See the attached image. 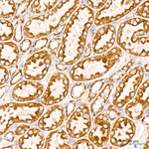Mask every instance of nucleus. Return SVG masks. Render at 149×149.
<instances>
[{"label": "nucleus", "instance_id": "nucleus-1", "mask_svg": "<svg viewBox=\"0 0 149 149\" xmlns=\"http://www.w3.org/2000/svg\"><path fill=\"white\" fill-rule=\"evenodd\" d=\"M95 12L86 4H81L65 26L62 44L57 53L58 63L74 66L85 53L88 31L93 24Z\"/></svg>", "mask_w": 149, "mask_h": 149}, {"label": "nucleus", "instance_id": "nucleus-2", "mask_svg": "<svg viewBox=\"0 0 149 149\" xmlns=\"http://www.w3.org/2000/svg\"><path fill=\"white\" fill-rule=\"evenodd\" d=\"M80 3L79 0H63L48 13L30 18L24 24V36L28 39H39L51 35L60 25H65L67 19L73 15Z\"/></svg>", "mask_w": 149, "mask_h": 149}, {"label": "nucleus", "instance_id": "nucleus-3", "mask_svg": "<svg viewBox=\"0 0 149 149\" xmlns=\"http://www.w3.org/2000/svg\"><path fill=\"white\" fill-rule=\"evenodd\" d=\"M149 20L138 17L126 19L116 32V43L122 51L135 57H148Z\"/></svg>", "mask_w": 149, "mask_h": 149}, {"label": "nucleus", "instance_id": "nucleus-4", "mask_svg": "<svg viewBox=\"0 0 149 149\" xmlns=\"http://www.w3.org/2000/svg\"><path fill=\"white\" fill-rule=\"evenodd\" d=\"M122 55L119 47H114L109 52L79 61L70 70V78L74 81H90L104 76L118 62Z\"/></svg>", "mask_w": 149, "mask_h": 149}, {"label": "nucleus", "instance_id": "nucleus-5", "mask_svg": "<svg viewBox=\"0 0 149 149\" xmlns=\"http://www.w3.org/2000/svg\"><path fill=\"white\" fill-rule=\"evenodd\" d=\"M44 104L40 102H8L0 107V134L3 136L15 123H34L44 113Z\"/></svg>", "mask_w": 149, "mask_h": 149}, {"label": "nucleus", "instance_id": "nucleus-6", "mask_svg": "<svg viewBox=\"0 0 149 149\" xmlns=\"http://www.w3.org/2000/svg\"><path fill=\"white\" fill-rule=\"evenodd\" d=\"M143 78L144 70L142 67L135 66L129 70L115 88L112 97V104L118 109L125 107L126 103L134 97Z\"/></svg>", "mask_w": 149, "mask_h": 149}, {"label": "nucleus", "instance_id": "nucleus-7", "mask_svg": "<svg viewBox=\"0 0 149 149\" xmlns=\"http://www.w3.org/2000/svg\"><path fill=\"white\" fill-rule=\"evenodd\" d=\"M141 1L139 0H110L107 1V5L102 7L95 15L93 24L97 27L117 21L123 18L127 14L137 7Z\"/></svg>", "mask_w": 149, "mask_h": 149}, {"label": "nucleus", "instance_id": "nucleus-8", "mask_svg": "<svg viewBox=\"0 0 149 149\" xmlns=\"http://www.w3.org/2000/svg\"><path fill=\"white\" fill-rule=\"evenodd\" d=\"M70 91V80L62 72L54 73L48 81L47 88L41 97V103L46 107L58 104L66 98Z\"/></svg>", "mask_w": 149, "mask_h": 149}, {"label": "nucleus", "instance_id": "nucleus-9", "mask_svg": "<svg viewBox=\"0 0 149 149\" xmlns=\"http://www.w3.org/2000/svg\"><path fill=\"white\" fill-rule=\"evenodd\" d=\"M53 56L47 50L33 53L23 66L24 78L36 81L43 80L51 68Z\"/></svg>", "mask_w": 149, "mask_h": 149}, {"label": "nucleus", "instance_id": "nucleus-10", "mask_svg": "<svg viewBox=\"0 0 149 149\" xmlns=\"http://www.w3.org/2000/svg\"><path fill=\"white\" fill-rule=\"evenodd\" d=\"M92 113L88 103L81 102L69 116L66 130L73 139L84 137L88 133L92 126Z\"/></svg>", "mask_w": 149, "mask_h": 149}, {"label": "nucleus", "instance_id": "nucleus-11", "mask_svg": "<svg viewBox=\"0 0 149 149\" xmlns=\"http://www.w3.org/2000/svg\"><path fill=\"white\" fill-rule=\"evenodd\" d=\"M135 131L136 126L132 119L119 116L115 119L112 128H110L109 141L114 147H124L133 139Z\"/></svg>", "mask_w": 149, "mask_h": 149}, {"label": "nucleus", "instance_id": "nucleus-12", "mask_svg": "<svg viewBox=\"0 0 149 149\" xmlns=\"http://www.w3.org/2000/svg\"><path fill=\"white\" fill-rule=\"evenodd\" d=\"M149 107V80L141 83L134 97L125 104V114L132 120L141 119Z\"/></svg>", "mask_w": 149, "mask_h": 149}, {"label": "nucleus", "instance_id": "nucleus-13", "mask_svg": "<svg viewBox=\"0 0 149 149\" xmlns=\"http://www.w3.org/2000/svg\"><path fill=\"white\" fill-rule=\"evenodd\" d=\"M44 85L36 81L24 80L13 86L11 97L15 102H29L36 100L44 93Z\"/></svg>", "mask_w": 149, "mask_h": 149}, {"label": "nucleus", "instance_id": "nucleus-14", "mask_svg": "<svg viewBox=\"0 0 149 149\" xmlns=\"http://www.w3.org/2000/svg\"><path fill=\"white\" fill-rule=\"evenodd\" d=\"M116 42V28L112 24L100 26L92 41V51L97 55L109 52Z\"/></svg>", "mask_w": 149, "mask_h": 149}, {"label": "nucleus", "instance_id": "nucleus-15", "mask_svg": "<svg viewBox=\"0 0 149 149\" xmlns=\"http://www.w3.org/2000/svg\"><path fill=\"white\" fill-rule=\"evenodd\" d=\"M111 125L110 120L105 113H98L95 116L92 126L88 131V139L97 147H102L109 140V132Z\"/></svg>", "mask_w": 149, "mask_h": 149}, {"label": "nucleus", "instance_id": "nucleus-16", "mask_svg": "<svg viewBox=\"0 0 149 149\" xmlns=\"http://www.w3.org/2000/svg\"><path fill=\"white\" fill-rule=\"evenodd\" d=\"M65 110L61 104H54L38 119L37 125L43 131H52L59 128L65 120Z\"/></svg>", "mask_w": 149, "mask_h": 149}, {"label": "nucleus", "instance_id": "nucleus-17", "mask_svg": "<svg viewBox=\"0 0 149 149\" xmlns=\"http://www.w3.org/2000/svg\"><path fill=\"white\" fill-rule=\"evenodd\" d=\"M45 140L46 138L39 127H32L20 136L17 144L19 148L42 149L45 147Z\"/></svg>", "mask_w": 149, "mask_h": 149}, {"label": "nucleus", "instance_id": "nucleus-18", "mask_svg": "<svg viewBox=\"0 0 149 149\" xmlns=\"http://www.w3.org/2000/svg\"><path fill=\"white\" fill-rule=\"evenodd\" d=\"M71 138L66 129H57L52 130L48 134L45 140L46 149H70L72 146L69 144V139Z\"/></svg>", "mask_w": 149, "mask_h": 149}, {"label": "nucleus", "instance_id": "nucleus-19", "mask_svg": "<svg viewBox=\"0 0 149 149\" xmlns=\"http://www.w3.org/2000/svg\"><path fill=\"white\" fill-rule=\"evenodd\" d=\"M1 67H11L19 61L20 48L13 42H1Z\"/></svg>", "mask_w": 149, "mask_h": 149}, {"label": "nucleus", "instance_id": "nucleus-20", "mask_svg": "<svg viewBox=\"0 0 149 149\" xmlns=\"http://www.w3.org/2000/svg\"><path fill=\"white\" fill-rule=\"evenodd\" d=\"M113 88V83H107V85L102 88L100 93L93 100V102L91 103V113L93 116L97 115L107 107V103L109 102V97L112 93Z\"/></svg>", "mask_w": 149, "mask_h": 149}, {"label": "nucleus", "instance_id": "nucleus-21", "mask_svg": "<svg viewBox=\"0 0 149 149\" xmlns=\"http://www.w3.org/2000/svg\"><path fill=\"white\" fill-rule=\"evenodd\" d=\"M60 1L58 0H47V1H42V0H36L33 1L30 6V13L32 14H39V15H44V14L48 13L54 9Z\"/></svg>", "mask_w": 149, "mask_h": 149}, {"label": "nucleus", "instance_id": "nucleus-22", "mask_svg": "<svg viewBox=\"0 0 149 149\" xmlns=\"http://www.w3.org/2000/svg\"><path fill=\"white\" fill-rule=\"evenodd\" d=\"M15 27L10 21L6 19H1L0 21V35H1V42H8L12 37H14Z\"/></svg>", "mask_w": 149, "mask_h": 149}, {"label": "nucleus", "instance_id": "nucleus-23", "mask_svg": "<svg viewBox=\"0 0 149 149\" xmlns=\"http://www.w3.org/2000/svg\"><path fill=\"white\" fill-rule=\"evenodd\" d=\"M1 4V19H9L14 18L17 12V7H16V2L7 0L0 2Z\"/></svg>", "mask_w": 149, "mask_h": 149}, {"label": "nucleus", "instance_id": "nucleus-24", "mask_svg": "<svg viewBox=\"0 0 149 149\" xmlns=\"http://www.w3.org/2000/svg\"><path fill=\"white\" fill-rule=\"evenodd\" d=\"M107 81V79H100L98 81H95L91 85L90 90H88V100H93L97 95L100 93V91L102 90V86H104V81Z\"/></svg>", "mask_w": 149, "mask_h": 149}, {"label": "nucleus", "instance_id": "nucleus-25", "mask_svg": "<svg viewBox=\"0 0 149 149\" xmlns=\"http://www.w3.org/2000/svg\"><path fill=\"white\" fill-rule=\"evenodd\" d=\"M86 92V86L83 81H78L74 84L71 90V97L73 100H78L83 97V95Z\"/></svg>", "mask_w": 149, "mask_h": 149}, {"label": "nucleus", "instance_id": "nucleus-26", "mask_svg": "<svg viewBox=\"0 0 149 149\" xmlns=\"http://www.w3.org/2000/svg\"><path fill=\"white\" fill-rule=\"evenodd\" d=\"M97 146L93 144L90 139H85V138H79L78 141H76L73 145L72 148L74 149H93Z\"/></svg>", "mask_w": 149, "mask_h": 149}, {"label": "nucleus", "instance_id": "nucleus-27", "mask_svg": "<svg viewBox=\"0 0 149 149\" xmlns=\"http://www.w3.org/2000/svg\"><path fill=\"white\" fill-rule=\"evenodd\" d=\"M148 5H149L148 1L141 2V3L136 7V11H135L136 15L139 16V17H142V19H147L148 20V18H149Z\"/></svg>", "mask_w": 149, "mask_h": 149}, {"label": "nucleus", "instance_id": "nucleus-28", "mask_svg": "<svg viewBox=\"0 0 149 149\" xmlns=\"http://www.w3.org/2000/svg\"><path fill=\"white\" fill-rule=\"evenodd\" d=\"M15 2L16 3H19L18 8H17V12H16V15H15V17H14L15 20H17V19L22 17L24 14L27 12V9H28L29 5H31L33 1H19V2L15 1Z\"/></svg>", "mask_w": 149, "mask_h": 149}, {"label": "nucleus", "instance_id": "nucleus-29", "mask_svg": "<svg viewBox=\"0 0 149 149\" xmlns=\"http://www.w3.org/2000/svg\"><path fill=\"white\" fill-rule=\"evenodd\" d=\"M25 21L24 18H20V20L17 21L15 26V32H14V40L16 42H22V38H23V23Z\"/></svg>", "mask_w": 149, "mask_h": 149}, {"label": "nucleus", "instance_id": "nucleus-30", "mask_svg": "<svg viewBox=\"0 0 149 149\" xmlns=\"http://www.w3.org/2000/svg\"><path fill=\"white\" fill-rule=\"evenodd\" d=\"M107 117H109V120H115L116 118H118L119 116H120L121 112L119 111V109H117V107H115L113 104H109V107H107Z\"/></svg>", "mask_w": 149, "mask_h": 149}, {"label": "nucleus", "instance_id": "nucleus-31", "mask_svg": "<svg viewBox=\"0 0 149 149\" xmlns=\"http://www.w3.org/2000/svg\"><path fill=\"white\" fill-rule=\"evenodd\" d=\"M48 42H49V40H48L47 37H44V38H39V39H37V41L34 43V44L32 45V52H39V51H42L43 48H45L48 45Z\"/></svg>", "mask_w": 149, "mask_h": 149}, {"label": "nucleus", "instance_id": "nucleus-32", "mask_svg": "<svg viewBox=\"0 0 149 149\" xmlns=\"http://www.w3.org/2000/svg\"><path fill=\"white\" fill-rule=\"evenodd\" d=\"M62 44V40H60L59 38H54V39L50 40L49 43H48V48H49V51H51L52 54H55V53H58L60 47H61Z\"/></svg>", "mask_w": 149, "mask_h": 149}, {"label": "nucleus", "instance_id": "nucleus-33", "mask_svg": "<svg viewBox=\"0 0 149 149\" xmlns=\"http://www.w3.org/2000/svg\"><path fill=\"white\" fill-rule=\"evenodd\" d=\"M86 3H88L86 5H88L90 8H95V9H102V7H104L107 5V0H95V1H93V0H91V1H86Z\"/></svg>", "mask_w": 149, "mask_h": 149}, {"label": "nucleus", "instance_id": "nucleus-34", "mask_svg": "<svg viewBox=\"0 0 149 149\" xmlns=\"http://www.w3.org/2000/svg\"><path fill=\"white\" fill-rule=\"evenodd\" d=\"M0 74H1L0 84H1V86H2L8 81L9 77H10V72L6 69V67H0Z\"/></svg>", "mask_w": 149, "mask_h": 149}, {"label": "nucleus", "instance_id": "nucleus-35", "mask_svg": "<svg viewBox=\"0 0 149 149\" xmlns=\"http://www.w3.org/2000/svg\"><path fill=\"white\" fill-rule=\"evenodd\" d=\"M76 105H77V102L74 100H70V102L67 103L66 105V110H65V115H66V117H68L71 115L72 113L74 112V110L76 109Z\"/></svg>", "mask_w": 149, "mask_h": 149}, {"label": "nucleus", "instance_id": "nucleus-36", "mask_svg": "<svg viewBox=\"0 0 149 149\" xmlns=\"http://www.w3.org/2000/svg\"><path fill=\"white\" fill-rule=\"evenodd\" d=\"M29 128H30V126H29L27 123L19 124V125L15 128V130H14V133H15V135H17V136H21V135H23Z\"/></svg>", "mask_w": 149, "mask_h": 149}, {"label": "nucleus", "instance_id": "nucleus-37", "mask_svg": "<svg viewBox=\"0 0 149 149\" xmlns=\"http://www.w3.org/2000/svg\"><path fill=\"white\" fill-rule=\"evenodd\" d=\"M32 47V42H31V39H28V38H26V39L22 40V42L20 43V51L25 53L29 51V49Z\"/></svg>", "mask_w": 149, "mask_h": 149}, {"label": "nucleus", "instance_id": "nucleus-38", "mask_svg": "<svg viewBox=\"0 0 149 149\" xmlns=\"http://www.w3.org/2000/svg\"><path fill=\"white\" fill-rule=\"evenodd\" d=\"M22 71L21 70H19L17 73H15L13 74V77L11 78V81H10V85H16V84H18L19 81H21V79H22Z\"/></svg>", "mask_w": 149, "mask_h": 149}, {"label": "nucleus", "instance_id": "nucleus-39", "mask_svg": "<svg viewBox=\"0 0 149 149\" xmlns=\"http://www.w3.org/2000/svg\"><path fill=\"white\" fill-rule=\"evenodd\" d=\"M14 134H15V133H12V132H8V133H7V134H5V136H4V138H5L6 140L13 141V139H14Z\"/></svg>", "mask_w": 149, "mask_h": 149}, {"label": "nucleus", "instance_id": "nucleus-40", "mask_svg": "<svg viewBox=\"0 0 149 149\" xmlns=\"http://www.w3.org/2000/svg\"><path fill=\"white\" fill-rule=\"evenodd\" d=\"M142 117H143V119H142L143 124H145L146 126H148V117H149V115L148 114H144Z\"/></svg>", "mask_w": 149, "mask_h": 149}, {"label": "nucleus", "instance_id": "nucleus-41", "mask_svg": "<svg viewBox=\"0 0 149 149\" xmlns=\"http://www.w3.org/2000/svg\"><path fill=\"white\" fill-rule=\"evenodd\" d=\"M56 67H57V69H59V70H66L67 69V66H65L63 64H60V63H57Z\"/></svg>", "mask_w": 149, "mask_h": 149}, {"label": "nucleus", "instance_id": "nucleus-42", "mask_svg": "<svg viewBox=\"0 0 149 149\" xmlns=\"http://www.w3.org/2000/svg\"><path fill=\"white\" fill-rule=\"evenodd\" d=\"M144 67H145V70H146V73H148V64H147V63H146V65H145V66H144Z\"/></svg>", "mask_w": 149, "mask_h": 149}, {"label": "nucleus", "instance_id": "nucleus-43", "mask_svg": "<svg viewBox=\"0 0 149 149\" xmlns=\"http://www.w3.org/2000/svg\"><path fill=\"white\" fill-rule=\"evenodd\" d=\"M143 148H148V141H147V142H146L145 145L143 146Z\"/></svg>", "mask_w": 149, "mask_h": 149}]
</instances>
